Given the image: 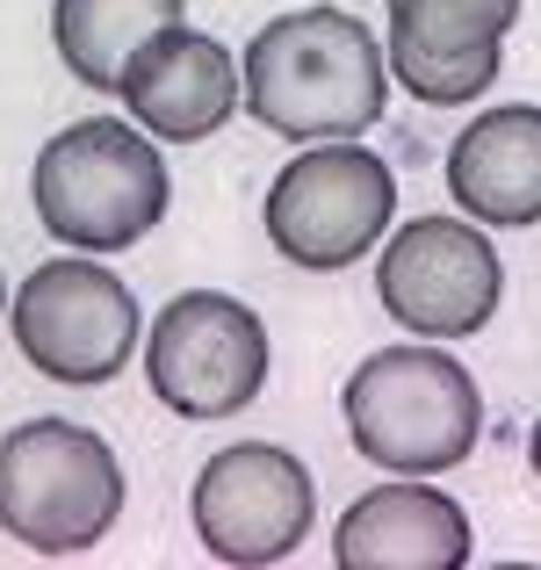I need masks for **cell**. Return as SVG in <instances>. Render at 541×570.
Listing matches in <instances>:
<instances>
[{"mask_svg":"<svg viewBox=\"0 0 541 570\" xmlns=\"http://www.w3.org/2000/svg\"><path fill=\"white\" fill-rule=\"evenodd\" d=\"M238 101L275 138H361L390 101V66L347 8H296L253 29Z\"/></svg>","mask_w":541,"mask_h":570,"instance_id":"cell-1","label":"cell"},{"mask_svg":"<svg viewBox=\"0 0 541 570\" xmlns=\"http://www.w3.org/2000/svg\"><path fill=\"white\" fill-rule=\"evenodd\" d=\"M347 441L390 476H447L484 441V390L441 347H383L340 390Z\"/></svg>","mask_w":541,"mask_h":570,"instance_id":"cell-2","label":"cell"},{"mask_svg":"<svg viewBox=\"0 0 541 570\" xmlns=\"http://www.w3.org/2000/svg\"><path fill=\"white\" fill-rule=\"evenodd\" d=\"M43 232L66 253H130L167 217V159L124 116H80L37 153L29 174Z\"/></svg>","mask_w":541,"mask_h":570,"instance_id":"cell-3","label":"cell"},{"mask_svg":"<svg viewBox=\"0 0 541 570\" xmlns=\"http://www.w3.org/2000/svg\"><path fill=\"white\" fill-rule=\"evenodd\" d=\"M124 520V462L95 426L22 419L0 441V534L29 557H87Z\"/></svg>","mask_w":541,"mask_h":570,"instance_id":"cell-4","label":"cell"},{"mask_svg":"<svg viewBox=\"0 0 541 570\" xmlns=\"http://www.w3.org/2000/svg\"><path fill=\"white\" fill-rule=\"evenodd\" d=\"M260 217L282 261L333 275V267H354L361 253H375V238L390 232L397 174H390V159H375L354 138H318L275 174Z\"/></svg>","mask_w":541,"mask_h":570,"instance_id":"cell-5","label":"cell"},{"mask_svg":"<svg viewBox=\"0 0 541 570\" xmlns=\"http://www.w3.org/2000/svg\"><path fill=\"white\" fill-rule=\"evenodd\" d=\"M8 333L37 376L87 390V383L124 376V362L138 354V296L116 267L87 261V253L43 261L14 289Z\"/></svg>","mask_w":541,"mask_h":570,"instance_id":"cell-6","label":"cell"},{"mask_svg":"<svg viewBox=\"0 0 541 570\" xmlns=\"http://www.w3.org/2000/svg\"><path fill=\"white\" fill-rule=\"evenodd\" d=\"M145 376L174 419H238L267 383V325L224 289H180L145 340Z\"/></svg>","mask_w":541,"mask_h":570,"instance_id":"cell-7","label":"cell"},{"mask_svg":"<svg viewBox=\"0 0 541 570\" xmlns=\"http://www.w3.org/2000/svg\"><path fill=\"white\" fill-rule=\"evenodd\" d=\"M188 520L195 542L232 570H267L289 563L311 542V520H318V484L311 470L275 441H238L195 470L188 491Z\"/></svg>","mask_w":541,"mask_h":570,"instance_id":"cell-8","label":"cell"},{"mask_svg":"<svg viewBox=\"0 0 541 570\" xmlns=\"http://www.w3.org/2000/svg\"><path fill=\"white\" fill-rule=\"evenodd\" d=\"M375 296L419 340H470L491 325L505 296L499 246L470 217H412L404 232L375 238Z\"/></svg>","mask_w":541,"mask_h":570,"instance_id":"cell-9","label":"cell"},{"mask_svg":"<svg viewBox=\"0 0 541 570\" xmlns=\"http://www.w3.org/2000/svg\"><path fill=\"white\" fill-rule=\"evenodd\" d=\"M528 0H390V80L426 109H462L476 101L505 66Z\"/></svg>","mask_w":541,"mask_h":570,"instance_id":"cell-10","label":"cell"},{"mask_svg":"<svg viewBox=\"0 0 541 570\" xmlns=\"http://www.w3.org/2000/svg\"><path fill=\"white\" fill-rule=\"evenodd\" d=\"M116 95H124V116L145 138L203 145L238 116V58L232 43H217L209 29H188V14H180L124 58Z\"/></svg>","mask_w":541,"mask_h":570,"instance_id":"cell-11","label":"cell"},{"mask_svg":"<svg viewBox=\"0 0 541 570\" xmlns=\"http://www.w3.org/2000/svg\"><path fill=\"white\" fill-rule=\"evenodd\" d=\"M470 549H476L470 513L447 491H433L426 476L361 491L333 534L340 570H462Z\"/></svg>","mask_w":541,"mask_h":570,"instance_id":"cell-12","label":"cell"},{"mask_svg":"<svg viewBox=\"0 0 541 570\" xmlns=\"http://www.w3.org/2000/svg\"><path fill=\"white\" fill-rule=\"evenodd\" d=\"M447 195L470 224L528 232L541 224V109H484L455 145H447Z\"/></svg>","mask_w":541,"mask_h":570,"instance_id":"cell-13","label":"cell"},{"mask_svg":"<svg viewBox=\"0 0 541 570\" xmlns=\"http://www.w3.org/2000/svg\"><path fill=\"white\" fill-rule=\"evenodd\" d=\"M180 0H51V43L66 58V72L95 95H116L124 58L138 51L153 29L180 22Z\"/></svg>","mask_w":541,"mask_h":570,"instance_id":"cell-14","label":"cell"},{"mask_svg":"<svg viewBox=\"0 0 541 570\" xmlns=\"http://www.w3.org/2000/svg\"><path fill=\"white\" fill-rule=\"evenodd\" d=\"M528 462H534V476H541V419H534V433H528Z\"/></svg>","mask_w":541,"mask_h":570,"instance_id":"cell-15","label":"cell"},{"mask_svg":"<svg viewBox=\"0 0 541 570\" xmlns=\"http://www.w3.org/2000/svg\"><path fill=\"white\" fill-rule=\"evenodd\" d=\"M0 318H8V282H0Z\"/></svg>","mask_w":541,"mask_h":570,"instance_id":"cell-16","label":"cell"}]
</instances>
